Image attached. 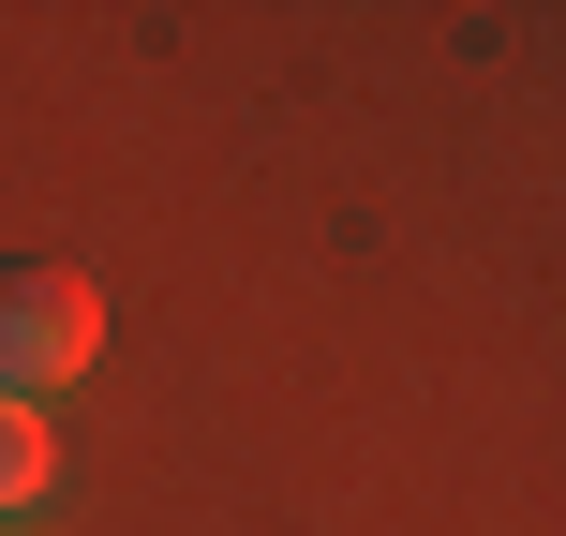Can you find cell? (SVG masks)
Here are the masks:
<instances>
[{"mask_svg": "<svg viewBox=\"0 0 566 536\" xmlns=\"http://www.w3.org/2000/svg\"><path fill=\"white\" fill-rule=\"evenodd\" d=\"M45 477H60V462H45V418H30V402H0V522L45 507Z\"/></svg>", "mask_w": 566, "mask_h": 536, "instance_id": "7a4b0ae2", "label": "cell"}, {"mask_svg": "<svg viewBox=\"0 0 566 536\" xmlns=\"http://www.w3.org/2000/svg\"><path fill=\"white\" fill-rule=\"evenodd\" d=\"M90 343H105V298H90L75 269L45 254H0V402H45L90 372Z\"/></svg>", "mask_w": 566, "mask_h": 536, "instance_id": "6da1fadb", "label": "cell"}]
</instances>
